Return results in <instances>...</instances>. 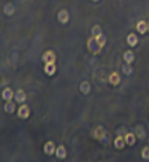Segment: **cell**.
<instances>
[{
	"label": "cell",
	"instance_id": "obj_15",
	"mask_svg": "<svg viewBox=\"0 0 149 162\" xmlns=\"http://www.w3.org/2000/svg\"><path fill=\"white\" fill-rule=\"evenodd\" d=\"M80 91H81V94H84V95L90 94V91H91L90 84H89L88 81H83V82L80 84Z\"/></svg>",
	"mask_w": 149,
	"mask_h": 162
},
{
	"label": "cell",
	"instance_id": "obj_11",
	"mask_svg": "<svg viewBox=\"0 0 149 162\" xmlns=\"http://www.w3.org/2000/svg\"><path fill=\"white\" fill-rule=\"evenodd\" d=\"M115 147L116 149H118V150H122L123 147H124V145H126V141H124V136H121V135H118L116 139H115Z\"/></svg>",
	"mask_w": 149,
	"mask_h": 162
},
{
	"label": "cell",
	"instance_id": "obj_19",
	"mask_svg": "<svg viewBox=\"0 0 149 162\" xmlns=\"http://www.w3.org/2000/svg\"><path fill=\"white\" fill-rule=\"evenodd\" d=\"M5 112L6 113H14L15 112V103L12 102V101H6V103H5Z\"/></svg>",
	"mask_w": 149,
	"mask_h": 162
},
{
	"label": "cell",
	"instance_id": "obj_22",
	"mask_svg": "<svg viewBox=\"0 0 149 162\" xmlns=\"http://www.w3.org/2000/svg\"><path fill=\"white\" fill-rule=\"evenodd\" d=\"M141 155H142V159H143L144 161H149V146L143 147V150H142Z\"/></svg>",
	"mask_w": 149,
	"mask_h": 162
},
{
	"label": "cell",
	"instance_id": "obj_2",
	"mask_svg": "<svg viewBox=\"0 0 149 162\" xmlns=\"http://www.w3.org/2000/svg\"><path fill=\"white\" fill-rule=\"evenodd\" d=\"M42 60L44 64H54L56 62V54L52 50H47L42 55Z\"/></svg>",
	"mask_w": 149,
	"mask_h": 162
},
{
	"label": "cell",
	"instance_id": "obj_25",
	"mask_svg": "<svg viewBox=\"0 0 149 162\" xmlns=\"http://www.w3.org/2000/svg\"><path fill=\"white\" fill-rule=\"evenodd\" d=\"M100 141H101L102 144H105V145H106V144H109V141H110V139H109V134H107V133H105V134H104V136H102V139H101Z\"/></svg>",
	"mask_w": 149,
	"mask_h": 162
},
{
	"label": "cell",
	"instance_id": "obj_8",
	"mask_svg": "<svg viewBox=\"0 0 149 162\" xmlns=\"http://www.w3.org/2000/svg\"><path fill=\"white\" fill-rule=\"evenodd\" d=\"M126 41H127V44H128L129 47H136V46L138 44V37L136 36V33H129V34L127 36Z\"/></svg>",
	"mask_w": 149,
	"mask_h": 162
},
{
	"label": "cell",
	"instance_id": "obj_20",
	"mask_svg": "<svg viewBox=\"0 0 149 162\" xmlns=\"http://www.w3.org/2000/svg\"><path fill=\"white\" fill-rule=\"evenodd\" d=\"M122 72L126 75V76H129V75H132V72H133V69H132V66L131 64H126L122 66Z\"/></svg>",
	"mask_w": 149,
	"mask_h": 162
},
{
	"label": "cell",
	"instance_id": "obj_26",
	"mask_svg": "<svg viewBox=\"0 0 149 162\" xmlns=\"http://www.w3.org/2000/svg\"><path fill=\"white\" fill-rule=\"evenodd\" d=\"M148 32H149V21H148Z\"/></svg>",
	"mask_w": 149,
	"mask_h": 162
},
{
	"label": "cell",
	"instance_id": "obj_3",
	"mask_svg": "<svg viewBox=\"0 0 149 162\" xmlns=\"http://www.w3.org/2000/svg\"><path fill=\"white\" fill-rule=\"evenodd\" d=\"M56 145H54V142L53 141H47L46 144H44V146H43V151H44V154L46 155H48V156H51V155H54L56 154Z\"/></svg>",
	"mask_w": 149,
	"mask_h": 162
},
{
	"label": "cell",
	"instance_id": "obj_4",
	"mask_svg": "<svg viewBox=\"0 0 149 162\" xmlns=\"http://www.w3.org/2000/svg\"><path fill=\"white\" fill-rule=\"evenodd\" d=\"M17 116L22 119H26L29 118L30 116V107L27 104H21V107L17 109Z\"/></svg>",
	"mask_w": 149,
	"mask_h": 162
},
{
	"label": "cell",
	"instance_id": "obj_1",
	"mask_svg": "<svg viewBox=\"0 0 149 162\" xmlns=\"http://www.w3.org/2000/svg\"><path fill=\"white\" fill-rule=\"evenodd\" d=\"M88 49H89L93 54H99V53L101 52V47H100V44L97 43V41H96L95 37L89 38V41H88Z\"/></svg>",
	"mask_w": 149,
	"mask_h": 162
},
{
	"label": "cell",
	"instance_id": "obj_9",
	"mask_svg": "<svg viewBox=\"0 0 149 162\" xmlns=\"http://www.w3.org/2000/svg\"><path fill=\"white\" fill-rule=\"evenodd\" d=\"M136 139H137V136L133 133H126V135H124V141H126V144L128 146L134 145L136 144Z\"/></svg>",
	"mask_w": 149,
	"mask_h": 162
},
{
	"label": "cell",
	"instance_id": "obj_13",
	"mask_svg": "<svg viewBox=\"0 0 149 162\" xmlns=\"http://www.w3.org/2000/svg\"><path fill=\"white\" fill-rule=\"evenodd\" d=\"M137 31L138 33H141V34H144V33L148 31V22H146V21H138V24H137Z\"/></svg>",
	"mask_w": 149,
	"mask_h": 162
},
{
	"label": "cell",
	"instance_id": "obj_12",
	"mask_svg": "<svg viewBox=\"0 0 149 162\" xmlns=\"http://www.w3.org/2000/svg\"><path fill=\"white\" fill-rule=\"evenodd\" d=\"M14 92H12V90L11 89H9V87H6V89H4L2 90V92H1V97L4 98L5 101H11L12 98H14Z\"/></svg>",
	"mask_w": 149,
	"mask_h": 162
},
{
	"label": "cell",
	"instance_id": "obj_10",
	"mask_svg": "<svg viewBox=\"0 0 149 162\" xmlns=\"http://www.w3.org/2000/svg\"><path fill=\"white\" fill-rule=\"evenodd\" d=\"M58 159H61V160H63V159H65L67 157V149L63 146V145H61V146H58L57 149H56V154H54Z\"/></svg>",
	"mask_w": 149,
	"mask_h": 162
},
{
	"label": "cell",
	"instance_id": "obj_14",
	"mask_svg": "<svg viewBox=\"0 0 149 162\" xmlns=\"http://www.w3.org/2000/svg\"><path fill=\"white\" fill-rule=\"evenodd\" d=\"M123 59H124V62H126L127 64H132V63L134 62V54H133V52H132V50H127V52H124V54H123Z\"/></svg>",
	"mask_w": 149,
	"mask_h": 162
},
{
	"label": "cell",
	"instance_id": "obj_24",
	"mask_svg": "<svg viewBox=\"0 0 149 162\" xmlns=\"http://www.w3.org/2000/svg\"><path fill=\"white\" fill-rule=\"evenodd\" d=\"M136 133H137V134H136V136H137V138H139V139H143V138L146 136V133L143 131L142 127H137V128H136Z\"/></svg>",
	"mask_w": 149,
	"mask_h": 162
},
{
	"label": "cell",
	"instance_id": "obj_6",
	"mask_svg": "<svg viewBox=\"0 0 149 162\" xmlns=\"http://www.w3.org/2000/svg\"><path fill=\"white\" fill-rule=\"evenodd\" d=\"M109 82L113 85V86H117L120 82H121V76H120V74L118 72H116V71H113L110 74V76H109Z\"/></svg>",
	"mask_w": 149,
	"mask_h": 162
},
{
	"label": "cell",
	"instance_id": "obj_7",
	"mask_svg": "<svg viewBox=\"0 0 149 162\" xmlns=\"http://www.w3.org/2000/svg\"><path fill=\"white\" fill-rule=\"evenodd\" d=\"M58 20H59V22L63 24V25L68 24V21H69V14H68V11H67V10H61V11L58 12Z\"/></svg>",
	"mask_w": 149,
	"mask_h": 162
},
{
	"label": "cell",
	"instance_id": "obj_18",
	"mask_svg": "<svg viewBox=\"0 0 149 162\" xmlns=\"http://www.w3.org/2000/svg\"><path fill=\"white\" fill-rule=\"evenodd\" d=\"M4 12H5V15H7V16H11V15H14L15 14V7H14V5L12 4H6L5 6H4Z\"/></svg>",
	"mask_w": 149,
	"mask_h": 162
},
{
	"label": "cell",
	"instance_id": "obj_17",
	"mask_svg": "<svg viewBox=\"0 0 149 162\" xmlns=\"http://www.w3.org/2000/svg\"><path fill=\"white\" fill-rule=\"evenodd\" d=\"M105 133H106V131L104 130L102 127H97L96 129L94 130V138H95V139H97V140H101Z\"/></svg>",
	"mask_w": 149,
	"mask_h": 162
},
{
	"label": "cell",
	"instance_id": "obj_27",
	"mask_svg": "<svg viewBox=\"0 0 149 162\" xmlns=\"http://www.w3.org/2000/svg\"><path fill=\"white\" fill-rule=\"evenodd\" d=\"M93 1H97V0H93Z\"/></svg>",
	"mask_w": 149,
	"mask_h": 162
},
{
	"label": "cell",
	"instance_id": "obj_5",
	"mask_svg": "<svg viewBox=\"0 0 149 162\" xmlns=\"http://www.w3.org/2000/svg\"><path fill=\"white\" fill-rule=\"evenodd\" d=\"M14 98H15V101L17 102V103H24L25 101H26V92L24 91V90H17L16 92H15V95H14Z\"/></svg>",
	"mask_w": 149,
	"mask_h": 162
},
{
	"label": "cell",
	"instance_id": "obj_21",
	"mask_svg": "<svg viewBox=\"0 0 149 162\" xmlns=\"http://www.w3.org/2000/svg\"><path fill=\"white\" fill-rule=\"evenodd\" d=\"M95 38H96V41H97V43L100 44V47H101V48L106 44V36H105L104 33L99 34V36H97V37H95Z\"/></svg>",
	"mask_w": 149,
	"mask_h": 162
},
{
	"label": "cell",
	"instance_id": "obj_16",
	"mask_svg": "<svg viewBox=\"0 0 149 162\" xmlns=\"http://www.w3.org/2000/svg\"><path fill=\"white\" fill-rule=\"evenodd\" d=\"M56 64H44V72L47 74V75H49V76H52V75H54V72H56Z\"/></svg>",
	"mask_w": 149,
	"mask_h": 162
},
{
	"label": "cell",
	"instance_id": "obj_23",
	"mask_svg": "<svg viewBox=\"0 0 149 162\" xmlns=\"http://www.w3.org/2000/svg\"><path fill=\"white\" fill-rule=\"evenodd\" d=\"M102 31H101V27L99 26V25H95L94 27H93V30H91V34H93V37H97L99 34H101Z\"/></svg>",
	"mask_w": 149,
	"mask_h": 162
},
{
	"label": "cell",
	"instance_id": "obj_28",
	"mask_svg": "<svg viewBox=\"0 0 149 162\" xmlns=\"http://www.w3.org/2000/svg\"><path fill=\"white\" fill-rule=\"evenodd\" d=\"M148 144H149V140H148Z\"/></svg>",
	"mask_w": 149,
	"mask_h": 162
}]
</instances>
